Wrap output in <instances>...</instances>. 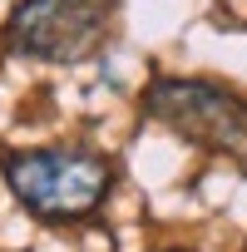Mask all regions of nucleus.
<instances>
[{"instance_id": "nucleus-1", "label": "nucleus", "mask_w": 247, "mask_h": 252, "mask_svg": "<svg viewBox=\"0 0 247 252\" xmlns=\"http://www.w3.org/2000/svg\"><path fill=\"white\" fill-rule=\"evenodd\" d=\"M0 173L40 222H84L114 188V163L94 149H10L0 154Z\"/></svg>"}, {"instance_id": "nucleus-2", "label": "nucleus", "mask_w": 247, "mask_h": 252, "mask_svg": "<svg viewBox=\"0 0 247 252\" xmlns=\"http://www.w3.org/2000/svg\"><path fill=\"white\" fill-rule=\"evenodd\" d=\"M144 114L198 149L237 154V158L247 154V99L217 79L158 74L144 89Z\"/></svg>"}, {"instance_id": "nucleus-3", "label": "nucleus", "mask_w": 247, "mask_h": 252, "mask_svg": "<svg viewBox=\"0 0 247 252\" xmlns=\"http://www.w3.org/2000/svg\"><path fill=\"white\" fill-rule=\"evenodd\" d=\"M114 5L119 0H20L5 20V40L25 60L79 64L104 45Z\"/></svg>"}]
</instances>
